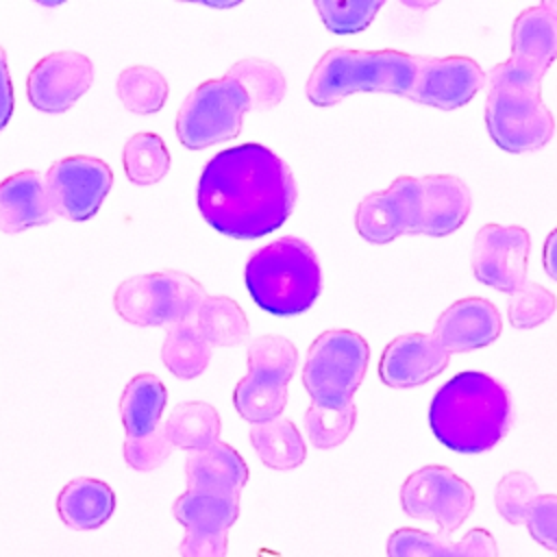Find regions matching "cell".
I'll return each mask as SVG.
<instances>
[{
    "label": "cell",
    "instance_id": "cell-18",
    "mask_svg": "<svg viewBox=\"0 0 557 557\" xmlns=\"http://www.w3.org/2000/svg\"><path fill=\"white\" fill-rule=\"evenodd\" d=\"M498 309L485 298H461L453 302L435 322L433 337L448 352H468L492 344L500 335Z\"/></svg>",
    "mask_w": 557,
    "mask_h": 557
},
{
    "label": "cell",
    "instance_id": "cell-38",
    "mask_svg": "<svg viewBox=\"0 0 557 557\" xmlns=\"http://www.w3.org/2000/svg\"><path fill=\"white\" fill-rule=\"evenodd\" d=\"M542 259H544V270L546 274L557 281V228L548 233L546 242H544V252H542Z\"/></svg>",
    "mask_w": 557,
    "mask_h": 557
},
{
    "label": "cell",
    "instance_id": "cell-12",
    "mask_svg": "<svg viewBox=\"0 0 557 557\" xmlns=\"http://www.w3.org/2000/svg\"><path fill=\"white\" fill-rule=\"evenodd\" d=\"M355 226L370 244H389L398 235L422 233V181L416 176H398L387 189L368 194L357 207Z\"/></svg>",
    "mask_w": 557,
    "mask_h": 557
},
{
    "label": "cell",
    "instance_id": "cell-2",
    "mask_svg": "<svg viewBox=\"0 0 557 557\" xmlns=\"http://www.w3.org/2000/svg\"><path fill=\"white\" fill-rule=\"evenodd\" d=\"M296 183L287 163L261 144L218 152L198 181V209L209 226L235 239L263 237L289 218Z\"/></svg>",
    "mask_w": 557,
    "mask_h": 557
},
{
    "label": "cell",
    "instance_id": "cell-24",
    "mask_svg": "<svg viewBox=\"0 0 557 557\" xmlns=\"http://www.w3.org/2000/svg\"><path fill=\"white\" fill-rule=\"evenodd\" d=\"M248 435L259 459L272 470H294L307 457L302 435L298 433L296 424L283 416L270 422L252 424Z\"/></svg>",
    "mask_w": 557,
    "mask_h": 557
},
{
    "label": "cell",
    "instance_id": "cell-36",
    "mask_svg": "<svg viewBox=\"0 0 557 557\" xmlns=\"http://www.w3.org/2000/svg\"><path fill=\"white\" fill-rule=\"evenodd\" d=\"M527 529L540 546L557 553V494L537 496L529 511Z\"/></svg>",
    "mask_w": 557,
    "mask_h": 557
},
{
    "label": "cell",
    "instance_id": "cell-39",
    "mask_svg": "<svg viewBox=\"0 0 557 557\" xmlns=\"http://www.w3.org/2000/svg\"><path fill=\"white\" fill-rule=\"evenodd\" d=\"M540 7L557 17V0H544V2H540Z\"/></svg>",
    "mask_w": 557,
    "mask_h": 557
},
{
    "label": "cell",
    "instance_id": "cell-5",
    "mask_svg": "<svg viewBox=\"0 0 557 557\" xmlns=\"http://www.w3.org/2000/svg\"><path fill=\"white\" fill-rule=\"evenodd\" d=\"M418 54L403 50L333 48L322 54L307 81L315 107L337 104L357 91H381L409 98L416 87Z\"/></svg>",
    "mask_w": 557,
    "mask_h": 557
},
{
    "label": "cell",
    "instance_id": "cell-14",
    "mask_svg": "<svg viewBox=\"0 0 557 557\" xmlns=\"http://www.w3.org/2000/svg\"><path fill=\"white\" fill-rule=\"evenodd\" d=\"M531 250L529 231L522 226L485 224L474 235L472 272L479 283L498 292L513 294L527 278V259Z\"/></svg>",
    "mask_w": 557,
    "mask_h": 557
},
{
    "label": "cell",
    "instance_id": "cell-6",
    "mask_svg": "<svg viewBox=\"0 0 557 557\" xmlns=\"http://www.w3.org/2000/svg\"><path fill=\"white\" fill-rule=\"evenodd\" d=\"M244 276L252 300L272 315L305 313L322 292L315 252L289 235L252 252Z\"/></svg>",
    "mask_w": 557,
    "mask_h": 557
},
{
    "label": "cell",
    "instance_id": "cell-26",
    "mask_svg": "<svg viewBox=\"0 0 557 557\" xmlns=\"http://www.w3.org/2000/svg\"><path fill=\"white\" fill-rule=\"evenodd\" d=\"M161 359L176 379H194L205 372L211 359V344L198 331L194 318L170 326L161 346Z\"/></svg>",
    "mask_w": 557,
    "mask_h": 557
},
{
    "label": "cell",
    "instance_id": "cell-17",
    "mask_svg": "<svg viewBox=\"0 0 557 557\" xmlns=\"http://www.w3.org/2000/svg\"><path fill=\"white\" fill-rule=\"evenodd\" d=\"M448 361L450 352L433 337V333H405L385 346L379 376L389 387H416L442 374Z\"/></svg>",
    "mask_w": 557,
    "mask_h": 557
},
{
    "label": "cell",
    "instance_id": "cell-34",
    "mask_svg": "<svg viewBox=\"0 0 557 557\" xmlns=\"http://www.w3.org/2000/svg\"><path fill=\"white\" fill-rule=\"evenodd\" d=\"M557 309V298L553 292L540 283L529 281L522 289L509 294L507 318L513 329H533L546 322Z\"/></svg>",
    "mask_w": 557,
    "mask_h": 557
},
{
    "label": "cell",
    "instance_id": "cell-37",
    "mask_svg": "<svg viewBox=\"0 0 557 557\" xmlns=\"http://www.w3.org/2000/svg\"><path fill=\"white\" fill-rule=\"evenodd\" d=\"M13 115V85L7 67V54L0 46V131L9 124Z\"/></svg>",
    "mask_w": 557,
    "mask_h": 557
},
{
    "label": "cell",
    "instance_id": "cell-35",
    "mask_svg": "<svg viewBox=\"0 0 557 557\" xmlns=\"http://www.w3.org/2000/svg\"><path fill=\"white\" fill-rule=\"evenodd\" d=\"M124 461L139 472L157 470L174 453V444L168 437L165 424H159L150 435L124 440Z\"/></svg>",
    "mask_w": 557,
    "mask_h": 557
},
{
    "label": "cell",
    "instance_id": "cell-4",
    "mask_svg": "<svg viewBox=\"0 0 557 557\" xmlns=\"http://www.w3.org/2000/svg\"><path fill=\"white\" fill-rule=\"evenodd\" d=\"M511 400L507 389L483 372H459L446 381L429 407L437 442L463 455L494 448L509 431Z\"/></svg>",
    "mask_w": 557,
    "mask_h": 557
},
{
    "label": "cell",
    "instance_id": "cell-16",
    "mask_svg": "<svg viewBox=\"0 0 557 557\" xmlns=\"http://www.w3.org/2000/svg\"><path fill=\"white\" fill-rule=\"evenodd\" d=\"M94 83L91 61L72 50L44 57L28 74V100L46 113L67 111Z\"/></svg>",
    "mask_w": 557,
    "mask_h": 557
},
{
    "label": "cell",
    "instance_id": "cell-23",
    "mask_svg": "<svg viewBox=\"0 0 557 557\" xmlns=\"http://www.w3.org/2000/svg\"><path fill=\"white\" fill-rule=\"evenodd\" d=\"M168 403V389L154 374H137L126 383L120 398V416L126 429V437L150 435L159 422Z\"/></svg>",
    "mask_w": 557,
    "mask_h": 557
},
{
    "label": "cell",
    "instance_id": "cell-30",
    "mask_svg": "<svg viewBox=\"0 0 557 557\" xmlns=\"http://www.w3.org/2000/svg\"><path fill=\"white\" fill-rule=\"evenodd\" d=\"M117 96L128 111L150 115L165 104L168 81L154 67L131 65L117 76Z\"/></svg>",
    "mask_w": 557,
    "mask_h": 557
},
{
    "label": "cell",
    "instance_id": "cell-28",
    "mask_svg": "<svg viewBox=\"0 0 557 557\" xmlns=\"http://www.w3.org/2000/svg\"><path fill=\"white\" fill-rule=\"evenodd\" d=\"M228 78H233L248 96L250 109H272L276 107L287 89L283 72L265 61V59H242L233 63L226 72Z\"/></svg>",
    "mask_w": 557,
    "mask_h": 557
},
{
    "label": "cell",
    "instance_id": "cell-8",
    "mask_svg": "<svg viewBox=\"0 0 557 557\" xmlns=\"http://www.w3.org/2000/svg\"><path fill=\"white\" fill-rule=\"evenodd\" d=\"M205 298V287L189 274L161 270L124 278L113 294V307L135 326H174L196 318Z\"/></svg>",
    "mask_w": 557,
    "mask_h": 557
},
{
    "label": "cell",
    "instance_id": "cell-11",
    "mask_svg": "<svg viewBox=\"0 0 557 557\" xmlns=\"http://www.w3.org/2000/svg\"><path fill=\"white\" fill-rule=\"evenodd\" d=\"M400 507L411 518L437 522L440 533L450 535L472 513L474 490L446 466H424L405 479Z\"/></svg>",
    "mask_w": 557,
    "mask_h": 557
},
{
    "label": "cell",
    "instance_id": "cell-3",
    "mask_svg": "<svg viewBox=\"0 0 557 557\" xmlns=\"http://www.w3.org/2000/svg\"><path fill=\"white\" fill-rule=\"evenodd\" d=\"M187 490L174 500L172 513L185 527L181 557H226L228 529L239 516V494L248 481L242 455L218 442L194 450L185 461Z\"/></svg>",
    "mask_w": 557,
    "mask_h": 557
},
{
    "label": "cell",
    "instance_id": "cell-19",
    "mask_svg": "<svg viewBox=\"0 0 557 557\" xmlns=\"http://www.w3.org/2000/svg\"><path fill=\"white\" fill-rule=\"evenodd\" d=\"M54 209L46 176L37 170H22L0 183V231L20 233L50 224Z\"/></svg>",
    "mask_w": 557,
    "mask_h": 557
},
{
    "label": "cell",
    "instance_id": "cell-20",
    "mask_svg": "<svg viewBox=\"0 0 557 557\" xmlns=\"http://www.w3.org/2000/svg\"><path fill=\"white\" fill-rule=\"evenodd\" d=\"M387 557H498V548L485 529H470L453 542L442 533L400 527L387 540Z\"/></svg>",
    "mask_w": 557,
    "mask_h": 557
},
{
    "label": "cell",
    "instance_id": "cell-32",
    "mask_svg": "<svg viewBox=\"0 0 557 557\" xmlns=\"http://www.w3.org/2000/svg\"><path fill=\"white\" fill-rule=\"evenodd\" d=\"M540 490L531 474L522 470L507 472L494 492V505L509 524H527L529 511L537 500Z\"/></svg>",
    "mask_w": 557,
    "mask_h": 557
},
{
    "label": "cell",
    "instance_id": "cell-9",
    "mask_svg": "<svg viewBox=\"0 0 557 557\" xmlns=\"http://www.w3.org/2000/svg\"><path fill=\"white\" fill-rule=\"evenodd\" d=\"M246 363L248 374L235 385L233 405L250 424L270 422L287 405V383L298 363L296 346L281 335L255 337L248 346Z\"/></svg>",
    "mask_w": 557,
    "mask_h": 557
},
{
    "label": "cell",
    "instance_id": "cell-25",
    "mask_svg": "<svg viewBox=\"0 0 557 557\" xmlns=\"http://www.w3.org/2000/svg\"><path fill=\"white\" fill-rule=\"evenodd\" d=\"M220 416L215 407L200 400L181 403L172 409L170 418L165 420L168 437L172 440L174 448L183 450H207L220 440Z\"/></svg>",
    "mask_w": 557,
    "mask_h": 557
},
{
    "label": "cell",
    "instance_id": "cell-1",
    "mask_svg": "<svg viewBox=\"0 0 557 557\" xmlns=\"http://www.w3.org/2000/svg\"><path fill=\"white\" fill-rule=\"evenodd\" d=\"M555 59L557 17L540 4L524 9L513 22L511 57L485 74V124L498 148L522 154L553 139L555 120L540 83Z\"/></svg>",
    "mask_w": 557,
    "mask_h": 557
},
{
    "label": "cell",
    "instance_id": "cell-27",
    "mask_svg": "<svg viewBox=\"0 0 557 557\" xmlns=\"http://www.w3.org/2000/svg\"><path fill=\"white\" fill-rule=\"evenodd\" d=\"M194 320L205 339L215 346H237L250 331L244 309L228 296H207Z\"/></svg>",
    "mask_w": 557,
    "mask_h": 557
},
{
    "label": "cell",
    "instance_id": "cell-29",
    "mask_svg": "<svg viewBox=\"0 0 557 557\" xmlns=\"http://www.w3.org/2000/svg\"><path fill=\"white\" fill-rule=\"evenodd\" d=\"M124 172L135 185H154L170 170V152L154 133L133 135L122 150Z\"/></svg>",
    "mask_w": 557,
    "mask_h": 557
},
{
    "label": "cell",
    "instance_id": "cell-13",
    "mask_svg": "<svg viewBox=\"0 0 557 557\" xmlns=\"http://www.w3.org/2000/svg\"><path fill=\"white\" fill-rule=\"evenodd\" d=\"M46 183L54 213L72 222H83L100 209L113 185V174L104 161L74 154L54 161L46 174Z\"/></svg>",
    "mask_w": 557,
    "mask_h": 557
},
{
    "label": "cell",
    "instance_id": "cell-15",
    "mask_svg": "<svg viewBox=\"0 0 557 557\" xmlns=\"http://www.w3.org/2000/svg\"><path fill=\"white\" fill-rule=\"evenodd\" d=\"M485 85V72L470 57L418 54V76L409 100L442 111L468 104Z\"/></svg>",
    "mask_w": 557,
    "mask_h": 557
},
{
    "label": "cell",
    "instance_id": "cell-10",
    "mask_svg": "<svg viewBox=\"0 0 557 557\" xmlns=\"http://www.w3.org/2000/svg\"><path fill=\"white\" fill-rule=\"evenodd\" d=\"M248 109L250 100L233 78L205 81L183 100L176 113L178 141L189 150H202L235 139Z\"/></svg>",
    "mask_w": 557,
    "mask_h": 557
},
{
    "label": "cell",
    "instance_id": "cell-21",
    "mask_svg": "<svg viewBox=\"0 0 557 557\" xmlns=\"http://www.w3.org/2000/svg\"><path fill=\"white\" fill-rule=\"evenodd\" d=\"M420 181L424 196L422 235H450L466 222L472 209L468 185L455 174H426L420 176Z\"/></svg>",
    "mask_w": 557,
    "mask_h": 557
},
{
    "label": "cell",
    "instance_id": "cell-31",
    "mask_svg": "<svg viewBox=\"0 0 557 557\" xmlns=\"http://www.w3.org/2000/svg\"><path fill=\"white\" fill-rule=\"evenodd\" d=\"M355 420H357L355 403L342 409H329L311 403V407L305 413V429H307L309 442L315 448L324 450V448L339 446L352 433Z\"/></svg>",
    "mask_w": 557,
    "mask_h": 557
},
{
    "label": "cell",
    "instance_id": "cell-33",
    "mask_svg": "<svg viewBox=\"0 0 557 557\" xmlns=\"http://www.w3.org/2000/svg\"><path fill=\"white\" fill-rule=\"evenodd\" d=\"M313 4L331 33L350 35L372 24L383 0H315Z\"/></svg>",
    "mask_w": 557,
    "mask_h": 557
},
{
    "label": "cell",
    "instance_id": "cell-22",
    "mask_svg": "<svg viewBox=\"0 0 557 557\" xmlns=\"http://www.w3.org/2000/svg\"><path fill=\"white\" fill-rule=\"evenodd\" d=\"M115 509L113 490L98 479H72L57 498L61 520L76 531H91L102 527Z\"/></svg>",
    "mask_w": 557,
    "mask_h": 557
},
{
    "label": "cell",
    "instance_id": "cell-7",
    "mask_svg": "<svg viewBox=\"0 0 557 557\" xmlns=\"http://www.w3.org/2000/svg\"><path fill=\"white\" fill-rule=\"evenodd\" d=\"M370 359L366 339L348 329H331L313 339L307 352L302 385L313 405L342 409L363 381Z\"/></svg>",
    "mask_w": 557,
    "mask_h": 557
}]
</instances>
